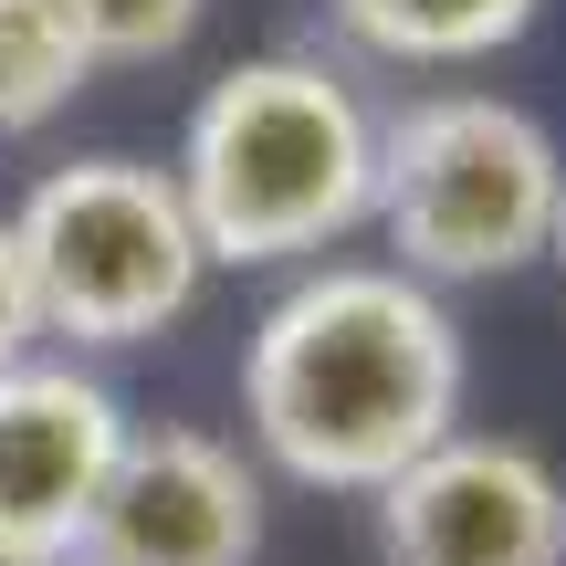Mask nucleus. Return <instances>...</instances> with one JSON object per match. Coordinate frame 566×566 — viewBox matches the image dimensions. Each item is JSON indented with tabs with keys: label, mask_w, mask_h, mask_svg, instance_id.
I'll use <instances>...</instances> for the list:
<instances>
[{
	"label": "nucleus",
	"mask_w": 566,
	"mask_h": 566,
	"mask_svg": "<svg viewBox=\"0 0 566 566\" xmlns=\"http://www.w3.org/2000/svg\"><path fill=\"white\" fill-rule=\"evenodd\" d=\"M472 346L451 294L399 263H304L242 346L252 462L304 493H378L462 430Z\"/></svg>",
	"instance_id": "1"
},
{
	"label": "nucleus",
	"mask_w": 566,
	"mask_h": 566,
	"mask_svg": "<svg viewBox=\"0 0 566 566\" xmlns=\"http://www.w3.org/2000/svg\"><path fill=\"white\" fill-rule=\"evenodd\" d=\"M210 273L221 263H325L378 200V105L325 53H252L200 84L168 158Z\"/></svg>",
	"instance_id": "2"
},
{
	"label": "nucleus",
	"mask_w": 566,
	"mask_h": 566,
	"mask_svg": "<svg viewBox=\"0 0 566 566\" xmlns=\"http://www.w3.org/2000/svg\"><path fill=\"white\" fill-rule=\"evenodd\" d=\"M566 189V147L535 105L493 84H420L378 116V200L367 221L388 231V263L430 294L451 283H504L546 263Z\"/></svg>",
	"instance_id": "3"
},
{
	"label": "nucleus",
	"mask_w": 566,
	"mask_h": 566,
	"mask_svg": "<svg viewBox=\"0 0 566 566\" xmlns=\"http://www.w3.org/2000/svg\"><path fill=\"white\" fill-rule=\"evenodd\" d=\"M11 242H21V273H32V315L63 357H116V346L168 336L210 283L179 179L147 158L42 168L11 210Z\"/></svg>",
	"instance_id": "4"
},
{
	"label": "nucleus",
	"mask_w": 566,
	"mask_h": 566,
	"mask_svg": "<svg viewBox=\"0 0 566 566\" xmlns=\"http://www.w3.org/2000/svg\"><path fill=\"white\" fill-rule=\"evenodd\" d=\"M126 399L63 346L0 367V566H63L95 535V504L126 451Z\"/></svg>",
	"instance_id": "5"
},
{
	"label": "nucleus",
	"mask_w": 566,
	"mask_h": 566,
	"mask_svg": "<svg viewBox=\"0 0 566 566\" xmlns=\"http://www.w3.org/2000/svg\"><path fill=\"white\" fill-rule=\"evenodd\" d=\"M367 504L388 566H566V483L514 430H451Z\"/></svg>",
	"instance_id": "6"
},
{
	"label": "nucleus",
	"mask_w": 566,
	"mask_h": 566,
	"mask_svg": "<svg viewBox=\"0 0 566 566\" xmlns=\"http://www.w3.org/2000/svg\"><path fill=\"white\" fill-rule=\"evenodd\" d=\"M252 556H263V462L200 420L126 430L84 566H252Z\"/></svg>",
	"instance_id": "7"
},
{
	"label": "nucleus",
	"mask_w": 566,
	"mask_h": 566,
	"mask_svg": "<svg viewBox=\"0 0 566 566\" xmlns=\"http://www.w3.org/2000/svg\"><path fill=\"white\" fill-rule=\"evenodd\" d=\"M336 32L367 63H399V74H462L493 63L546 21V0H325Z\"/></svg>",
	"instance_id": "8"
},
{
	"label": "nucleus",
	"mask_w": 566,
	"mask_h": 566,
	"mask_svg": "<svg viewBox=\"0 0 566 566\" xmlns=\"http://www.w3.org/2000/svg\"><path fill=\"white\" fill-rule=\"evenodd\" d=\"M95 84V53L74 42L63 0H0V137H42Z\"/></svg>",
	"instance_id": "9"
},
{
	"label": "nucleus",
	"mask_w": 566,
	"mask_h": 566,
	"mask_svg": "<svg viewBox=\"0 0 566 566\" xmlns=\"http://www.w3.org/2000/svg\"><path fill=\"white\" fill-rule=\"evenodd\" d=\"M63 21H74V42L95 53V74H105V63H168V53H189L200 21H210V0H63Z\"/></svg>",
	"instance_id": "10"
},
{
	"label": "nucleus",
	"mask_w": 566,
	"mask_h": 566,
	"mask_svg": "<svg viewBox=\"0 0 566 566\" xmlns=\"http://www.w3.org/2000/svg\"><path fill=\"white\" fill-rule=\"evenodd\" d=\"M32 346H42V315H32V273H21L11 210H0V367H21Z\"/></svg>",
	"instance_id": "11"
},
{
	"label": "nucleus",
	"mask_w": 566,
	"mask_h": 566,
	"mask_svg": "<svg viewBox=\"0 0 566 566\" xmlns=\"http://www.w3.org/2000/svg\"><path fill=\"white\" fill-rule=\"evenodd\" d=\"M546 263L566 273V189H556V231H546Z\"/></svg>",
	"instance_id": "12"
},
{
	"label": "nucleus",
	"mask_w": 566,
	"mask_h": 566,
	"mask_svg": "<svg viewBox=\"0 0 566 566\" xmlns=\"http://www.w3.org/2000/svg\"><path fill=\"white\" fill-rule=\"evenodd\" d=\"M63 566H84V556H63Z\"/></svg>",
	"instance_id": "13"
}]
</instances>
